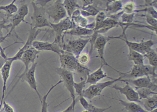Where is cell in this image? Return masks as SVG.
<instances>
[{
  "label": "cell",
  "mask_w": 157,
  "mask_h": 112,
  "mask_svg": "<svg viewBox=\"0 0 157 112\" xmlns=\"http://www.w3.org/2000/svg\"><path fill=\"white\" fill-rule=\"evenodd\" d=\"M113 99L119 101L120 103L124 107L125 109L128 112H148L143 106L137 102L129 101H125L121 99Z\"/></svg>",
  "instance_id": "cell-19"
},
{
  "label": "cell",
  "mask_w": 157,
  "mask_h": 112,
  "mask_svg": "<svg viewBox=\"0 0 157 112\" xmlns=\"http://www.w3.org/2000/svg\"><path fill=\"white\" fill-rule=\"evenodd\" d=\"M140 103L142 105L143 108L148 112L156 109L157 107V94L153 95L146 99L140 100Z\"/></svg>",
  "instance_id": "cell-21"
},
{
  "label": "cell",
  "mask_w": 157,
  "mask_h": 112,
  "mask_svg": "<svg viewBox=\"0 0 157 112\" xmlns=\"http://www.w3.org/2000/svg\"><path fill=\"white\" fill-rule=\"evenodd\" d=\"M6 48H2V54L1 56H0V70L1 69L2 67H3L4 64L6 62L8 56H6L5 53V49Z\"/></svg>",
  "instance_id": "cell-38"
},
{
  "label": "cell",
  "mask_w": 157,
  "mask_h": 112,
  "mask_svg": "<svg viewBox=\"0 0 157 112\" xmlns=\"http://www.w3.org/2000/svg\"><path fill=\"white\" fill-rule=\"evenodd\" d=\"M2 48V47L1 46H0V56H1Z\"/></svg>",
  "instance_id": "cell-42"
},
{
  "label": "cell",
  "mask_w": 157,
  "mask_h": 112,
  "mask_svg": "<svg viewBox=\"0 0 157 112\" xmlns=\"http://www.w3.org/2000/svg\"><path fill=\"white\" fill-rule=\"evenodd\" d=\"M143 56L147 59L149 62L150 65L152 67H157V54L156 50L151 48L150 50Z\"/></svg>",
  "instance_id": "cell-29"
},
{
  "label": "cell",
  "mask_w": 157,
  "mask_h": 112,
  "mask_svg": "<svg viewBox=\"0 0 157 112\" xmlns=\"http://www.w3.org/2000/svg\"><path fill=\"white\" fill-rule=\"evenodd\" d=\"M123 4V1L120 0L108 1L106 3L105 12L108 15L118 13L122 10Z\"/></svg>",
  "instance_id": "cell-20"
},
{
  "label": "cell",
  "mask_w": 157,
  "mask_h": 112,
  "mask_svg": "<svg viewBox=\"0 0 157 112\" xmlns=\"http://www.w3.org/2000/svg\"><path fill=\"white\" fill-rule=\"evenodd\" d=\"M31 4L33 9V12L31 16L32 23L30 27L36 29L45 27L51 28L45 7L36 4L35 1H31Z\"/></svg>",
  "instance_id": "cell-1"
},
{
  "label": "cell",
  "mask_w": 157,
  "mask_h": 112,
  "mask_svg": "<svg viewBox=\"0 0 157 112\" xmlns=\"http://www.w3.org/2000/svg\"><path fill=\"white\" fill-rule=\"evenodd\" d=\"M76 103L71 102V104L66 109L60 112H74Z\"/></svg>",
  "instance_id": "cell-40"
},
{
  "label": "cell",
  "mask_w": 157,
  "mask_h": 112,
  "mask_svg": "<svg viewBox=\"0 0 157 112\" xmlns=\"http://www.w3.org/2000/svg\"><path fill=\"white\" fill-rule=\"evenodd\" d=\"M81 81L79 83L75 82L74 83V89H75V93L78 94V97L83 95V93L84 91V87L87 84L86 83V80L81 78Z\"/></svg>",
  "instance_id": "cell-31"
},
{
  "label": "cell",
  "mask_w": 157,
  "mask_h": 112,
  "mask_svg": "<svg viewBox=\"0 0 157 112\" xmlns=\"http://www.w3.org/2000/svg\"><path fill=\"white\" fill-rule=\"evenodd\" d=\"M157 67L150 65H134L131 70L128 72H123L120 74L122 79H136L144 76H151L153 79H157Z\"/></svg>",
  "instance_id": "cell-3"
},
{
  "label": "cell",
  "mask_w": 157,
  "mask_h": 112,
  "mask_svg": "<svg viewBox=\"0 0 157 112\" xmlns=\"http://www.w3.org/2000/svg\"><path fill=\"white\" fill-rule=\"evenodd\" d=\"M29 13V7L27 4H23L19 9L16 13L10 16H7V21L10 24L11 27L10 32L6 35L9 37L13 31L22 22L27 23L25 21V17Z\"/></svg>",
  "instance_id": "cell-10"
},
{
  "label": "cell",
  "mask_w": 157,
  "mask_h": 112,
  "mask_svg": "<svg viewBox=\"0 0 157 112\" xmlns=\"http://www.w3.org/2000/svg\"><path fill=\"white\" fill-rule=\"evenodd\" d=\"M77 58L80 64L86 66L90 62V54L87 52H83L81 53Z\"/></svg>",
  "instance_id": "cell-32"
},
{
  "label": "cell",
  "mask_w": 157,
  "mask_h": 112,
  "mask_svg": "<svg viewBox=\"0 0 157 112\" xmlns=\"http://www.w3.org/2000/svg\"><path fill=\"white\" fill-rule=\"evenodd\" d=\"M7 21L6 19H4L3 21H1V23L0 24V37H2L4 36L3 35V32H2V30L3 29H6V30H8L9 28H10V29L11 26L10 24H9L8 25H6L7 23Z\"/></svg>",
  "instance_id": "cell-37"
},
{
  "label": "cell",
  "mask_w": 157,
  "mask_h": 112,
  "mask_svg": "<svg viewBox=\"0 0 157 112\" xmlns=\"http://www.w3.org/2000/svg\"><path fill=\"white\" fill-rule=\"evenodd\" d=\"M103 65L101 64L100 68L93 72L89 73L87 75L86 79V83L91 84H95L99 82L101 80L105 78L111 79L112 78L108 77L106 72L104 71Z\"/></svg>",
  "instance_id": "cell-18"
},
{
  "label": "cell",
  "mask_w": 157,
  "mask_h": 112,
  "mask_svg": "<svg viewBox=\"0 0 157 112\" xmlns=\"http://www.w3.org/2000/svg\"><path fill=\"white\" fill-rule=\"evenodd\" d=\"M37 66V62H35L31 65L29 70L22 77L21 79L28 83L31 89L35 91L39 97L40 102L42 101V98L40 93L38 91L37 83L36 78V71Z\"/></svg>",
  "instance_id": "cell-15"
},
{
  "label": "cell",
  "mask_w": 157,
  "mask_h": 112,
  "mask_svg": "<svg viewBox=\"0 0 157 112\" xmlns=\"http://www.w3.org/2000/svg\"><path fill=\"white\" fill-rule=\"evenodd\" d=\"M146 21L148 25L157 29V19L152 17L151 15L148 14H146Z\"/></svg>",
  "instance_id": "cell-36"
},
{
  "label": "cell",
  "mask_w": 157,
  "mask_h": 112,
  "mask_svg": "<svg viewBox=\"0 0 157 112\" xmlns=\"http://www.w3.org/2000/svg\"><path fill=\"white\" fill-rule=\"evenodd\" d=\"M63 4L67 13L68 16L71 18L72 14L78 9H80L81 6L79 5L77 1L74 0H65Z\"/></svg>",
  "instance_id": "cell-25"
},
{
  "label": "cell",
  "mask_w": 157,
  "mask_h": 112,
  "mask_svg": "<svg viewBox=\"0 0 157 112\" xmlns=\"http://www.w3.org/2000/svg\"><path fill=\"white\" fill-rule=\"evenodd\" d=\"M113 39H114V37L105 36L103 35L102 34L98 35L97 38L94 41L93 45V49H95L97 51V53L99 55V57L101 59V64L103 65V66L105 65V66H108L109 68H111L117 72L119 73L120 71L114 68H113L111 67L110 65L108 64V63L105 60L104 56L106 44L110 40Z\"/></svg>",
  "instance_id": "cell-9"
},
{
  "label": "cell",
  "mask_w": 157,
  "mask_h": 112,
  "mask_svg": "<svg viewBox=\"0 0 157 112\" xmlns=\"http://www.w3.org/2000/svg\"><path fill=\"white\" fill-rule=\"evenodd\" d=\"M90 41V38L71 39L68 40L67 43L64 41L60 47L64 51L70 52L78 58Z\"/></svg>",
  "instance_id": "cell-7"
},
{
  "label": "cell",
  "mask_w": 157,
  "mask_h": 112,
  "mask_svg": "<svg viewBox=\"0 0 157 112\" xmlns=\"http://www.w3.org/2000/svg\"><path fill=\"white\" fill-rule=\"evenodd\" d=\"M111 107L110 106L108 107H98L90 103L89 107L81 112H105Z\"/></svg>",
  "instance_id": "cell-33"
},
{
  "label": "cell",
  "mask_w": 157,
  "mask_h": 112,
  "mask_svg": "<svg viewBox=\"0 0 157 112\" xmlns=\"http://www.w3.org/2000/svg\"><path fill=\"white\" fill-rule=\"evenodd\" d=\"M128 48V58L129 61L134 63V65H140L144 64V56L142 54L133 50L131 48Z\"/></svg>",
  "instance_id": "cell-24"
},
{
  "label": "cell",
  "mask_w": 157,
  "mask_h": 112,
  "mask_svg": "<svg viewBox=\"0 0 157 112\" xmlns=\"http://www.w3.org/2000/svg\"><path fill=\"white\" fill-rule=\"evenodd\" d=\"M145 7L146 8L143 9V10H136L135 13L140 12H145L147 14H149L151 15L153 18L157 19V9H155L154 7H151V6H146Z\"/></svg>",
  "instance_id": "cell-34"
},
{
  "label": "cell",
  "mask_w": 157,
  "mask_h": 112,
  "mask_svg": "<svg viewBox=\"0 0 157 112\" xmlns=\"http://www.w3.org/2000/svg\"><path fill=\"white\" fill-rule=\"evenodd\" d=\"M122 79L121 76L117 78H112L110 80L103 82L97 83L95 84H91L88 88L83 91V95L86 99L91 100L96 96H100L103 91L106 87H110L114 83L119 81Z\"/></svg>",
  "instance_id": "cell-6"
},
{
  "label": "cell",
  "mask_w": 157,
  "mask_h": 112,
  "mask_svg": "<svg viewBox=\"0 0 157 112\" xmlns=\"http://www.w3.org/2000/svg\"><path fill=\"white\" fill-rule=\"evenodd\" d=\"M7 37H8V36H7V35H5L4 36L0 37V46H1V44L3 43V42L6 40Z\"/></svg>",
  "instance_id": "cell-41"
},
{
  "label": "cell",
  "mask_w": 157,
  "mask_h": 112,
  "mask_svg": "<svg viewBox=\"0 0 157 112\" xmlns=\"http://www.w3.org/2000/svg\"><path fill=\"white\" fill-rule=\"evenodd\" d=\"M94 2L90 1V3L85 6H81L80 9L81 14L83 17L87 18L90 16H96L100 11V10L95 6H94Z\"/></svg>",
  "instance_id": "cell-22"
},
{
  "label": "cell",
  "mask_w": 157,
  "mask_h": 112,
  "mask_svg": "<svg viewBox=\"0 0 157 112\" xmlns=\"http://www.w3.org/2000/svg\"><path fill=\"white\" fill-rule=\"evenodd\" d=\"M56 72L60 76V79L62 80V83H64L65 87L69 92L72 102L77 103L78 98L76 97V93L74 89L75 81L73 72L60 67L56 68Z\"/></svg>",
  "instance_id": "cell-8"
},
{
  "label": "cell",
  "mask_w": 157,
  "mask_h": 112,
  "mask_svg": "<svg viewBox=\"0 0 157 112\" xmlns=\"http://www.w3.org/2000/svg\"><path fill=\"white\" fill-rule=\"evenodd\" d=\"M1 105H0V109H1Z\"/></svg>",
  "instance_id": "cell-44"
},
{
  "label": "cell",
  "mask_w": 157,
  "mask_h": 112,
  "mask_svg": "<svg viewBox=\"0 0 157 112\" xmlns=\"http://www.w3.org/2000/svg\"><path fill=\"white\" fill-rule=\"evenodd\" d=\"M122 29V34L118 36L115 37V39H121L124 41L127 45L128 47L137 51L142 55H145L152 48V47L156 44V42L150 39L147 41L140 42H132L128 40L126 35L125 32L128 27L127 26H121Z\"/></svg>",
  "instance_id": "cell-2"
},
{
  "label": "cell",
  "mask_w": 157,
  "mask_h": 112,
  "mask_svg": "<svg viewBox=\"0 0 157 112\" xmlns=\"http://www.w3.org/2000/svg\"><path fill=\"white\" fill-rule=\"evenodd\" d=\"M32 46L39 52L41 51H52L56 53L58 55L64 52L59 45L54 42L53 43H50L44 41L34 40L32 43Z\"/></svg>",
  "instance_id": "cell-16"
},
{
  "label": "cell",
  "mask_w": 157,
  "mask_h": 112,
  "mask_svg": "<svg viewBox=\"0 0 157 112\" xmlns=\"http://www.w3.org/2000/svg\"><path fill=\"white\" fill-rule=\"evenodd\" d=\"M39 52V51L35 49L33 47L24 51L19 60H20L23 63L25 69L23 72L19 77L18 81L19 80L21 79L22 77L29 70V68H30V65H32L33 63L35 62L37 58Z\"/></svg>",
  "instance_id": "cell-12"
},
{
  "label": "cell",
  "mask_w": 157,
  "mask_h": 112,
  "mask_svg": "<svg viewBox=\"0 0 157 112\" xmlns=\"http://www.w3.org/2000/svg\"><path fill=\"white\" fill-rule=\"evenodd\" d=\"M137 6L136 2L129 1L123 4L122 11L126 14H132L135 13Z\"/></svg>",
  "instance_id": "cell-30"
},
{
  "label": "cell",
  "mask_w": 157,
  "mask_h": 112,
  "mask_svg": "<svg viewBox=\"0 0 157 112\" xmlns=\"http://www.w3.org/2000/svg\"><path fill=\"white\" fill-rule=\"evenodd\" d=\"M0 111L2 112H15L13 106L9 103L7 102L5 100L2 102Z\"/></svg>",
  "instance_id": "cell-35"
},
{
  "label": "cell",
  "mask_w": 157,
  "mask_h": 112,
  "mask_svg": "<svg viewBox=\"0 0 157 112\" xmlns=\"http://www.w3.org/2000/svg\"><path fill=\"white\" fill-rule=\"evenodd\" d=\"M135 90L137 92L140 100L146 99L153 95L157 94L156 92L148 88H139Z\"/></svg>",
  "instance_id": "cell-28"
},
{
  "label": "cell",
  "mask_w": 157,
  "mask_h": 112,
  "mask_svg": "<svg viewBox=\"0 0 157 112\" xmlns=\"http://www.w3.org/2000/svg\"><path fill=\"white\" fill-rule=\"evenodd\" d=\"M13 62H14V60L12 59L11 57H8L5 64L0 70L2 80V96L1 103H0L1 107L2 106V105L3 101L5 100V93L7 91V83L10 76L12 67Z\"/></svg>",
  "instance_id": "cell-14"
},
{
  "label": "cell",
  "mask_w": 157,
  "mask_h": 112,
  "mask_svg": "<svg viewBox=\"0 0 157 112\" xmlns=\"http://www.w3.org/2000/svg\"><path fill=\"white\" fill-rule=\"evenodd\" d=\"M48 20L52 23H57L67 17L63 2L60 0L55 1L51 5L46 9Z\"/></svg>",
  "instance_id": "cell-5"
},
{
  "label": "cell",
  "mask_w": 157,
  "mask_h": 112,
  "mask_svg": "<svg viewBox=\"0 0 157 112\" xmlns=\"http://www.w3.org/2000/svg\"><path fill=\"white\" fill-rule=\"evenodd\" d=\"M93 33V30L89 29L87 28H83L77 25L73 29L65 32L64 36L65 34H70L71 36H85L90 35L91 36Z\"/></svg>",
  "instance_id": "cell-23"
},
{
  "label": "cell",
  "mask_w": 157,
  "mask_h": 112,
  "mask_svg": "<svg viewBox=\"0 0 157 112\" xmlns=\"http://www.w3.org/2000/svg\"><path fill=\"white\" fill-rule=\"evenodd\" d=\"M119 81L133 84L135 89L148 88L155 91L157 89L156 81H152L150 76H144L136 79H121Z\"/></svg>",
  "instance_id": "cell-13"
},
{
  "label": "cell",
  "mask_w": 157,
  "mask_h": 112,
  "mask_svg": "<svg viewBox=\"0 0 157 112\" xmlns=\"http://www.w3.org/2000/svg\"><path fill=\"white\" fill-rule=\"evenodd\" d=\"M125 83V85L124 87H121L117 84H114L111 85L109 87L117 90L120 94L124 95L128 101L140 103V100L136 90L129 83Z\"/></svg>",
  "instance_id": "cell-17"
},
{
  "label": "cell",
  "mask_w": 157,
  "mask_h": 112,
  "mask_svg": "<svg viewBox=\"0 0 157 112\" xmlns=\"http://www.w3.org/2000/svg\"><path fill=\"white\" fill-rule=\"evenodd\" d=\"M60 68L70 71H78L81 64L79 63L78 58L72 53L64 51L59 55Z\"/></svg>",
  "instance_id": "cell-11"
},
{
  "label": "cell",
  "mask_w": 157,
  "mask_h": 112,
  "mask_svg": "<svg viewBox=\"0 0 157 112\" xmlns=\"http://www.w3.org/2000/svg\"><path fill=\"white\" fill-rule=\"evenodd\" d=\"M15 2L16 1L13 0L9 4L0 5V11L5 12L7 14V16H12L16 13L19 9Z\"/></svg>",
  "instance_id": "cell-26"
},
{
  "label": "cell",
  "mask_w": 157,
  "mask_h": 112,
  "mask_svg": "<svg viewBox=\"0 0 157 112\" xmlns=\"http://www.w3.org/2000/svg\"><path fill=\"white\" fill-rule=\"evenodd\" d=\"M78 98L83 108H84V109H87V108L89 107V105H90V103L89 102L87 101V99H86L83 95L79 96V97H78Z\"/></svg>",
  "instance_id": "cell-39"
},
{
  "label": "cell",
  "mask_w": 157,
  "mask_h": 112,
  "mask_svg": "<svg viewBox=\"0 0 157 112\" xmlns=\"http://www.w3.org/2000/svg\"><path fill=\"white\" fill-rule=\"evenodd\" d=\"M62 80L60 79L59 81L58 82H57L56 84L52 85L51 87H50V89L44 95L42 98V101H41V103L42 105V107H41V112H48V102H47L48 97L49 95V94L51 93V92L53 91V89H55L56 87L59 84H60L62 83Z\"/></svg>",
  "instance_id": "cell-27"
},
{
  "label": "cell",
  "mask_w": 157,
  "mask_h": 112,
  "mask_svg": "<svg viewBox=\"0 0 157 112\" xmlns=\"http://www.w3.org/2000/svg\"><path fill=\"white\" fill-rule=\"evenodd\" d=\"M51 27L56 34V37L54 42L56 43L59 46L64 42V33L65 32L73 29L77 25L73 20L68 16L57 23H52L50 22Z\"/></svg>",
  "instance_id": "cell-4"
},
{
  "label": "cell",
  "mask_w": 157,
  "mask_h": 112,
  "mask_svg": "<svg viewBox=\"0 0 157 112\" xmlns=\"http://www.w3.org/2000/svg\"><path fill=\"white\" fill-rule=\"evenodd\" d=\"M0 112H2L1 111H0Z\"/></svg>",
  "instance_id": "cell-45"
},
{
  "label": "cell",
  "mask_w": 157,
  "mask_h": 112,
  "mask_svg": "<svg viewBox=\"0 0 157 112\" xmlns=\"http://www.w3.org/2000/svg\"><path fill=\"white\" fill-rule=\"evenodd\" d=\"M1 21H0V24H1Z\"/></svg>",
  "instance_id": "cell-43"
}]
</instances>
